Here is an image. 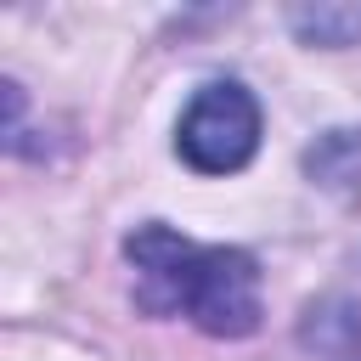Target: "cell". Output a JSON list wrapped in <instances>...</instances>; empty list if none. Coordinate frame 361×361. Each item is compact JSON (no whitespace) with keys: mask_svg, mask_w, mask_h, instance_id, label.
<instances>
[{"mask_svg":"<svg viewBox=\"0 0 361 361\" xmlns=\"http://www.w3.org/2000/svg\"><path fill=\"white\" fill-rule=\"evenodd\" d=\"M299 344L316 361H361V254L350 259V271L316 293L299 316Z\"/></svg>","mask_w":361,"mask_h":361,"instance_id":"obj_3","label":"cell"},{"mask_svg":"<svg viewBox=\"0 0 361 361\" xmlns=\"http://www.w3.org/2000/svg\"><path fill=\"white\" fill-rule=\"evenodd\" d=\"M175 147L180 158L197 169V175H231L254 158L259 147V102L243 90V85H203L186 113H180V130H175Z\"/></svg>","mask_w":361,"mask_h":361,"instance_id":"obj_2","label":"cell"},{"mask_svg":"<svg viewBox=\"0 0 361 361\" xmlns=\"http://www.w3.org/2000/svg\"><path fill=\"white\" fill-rule=\"evenodd\" d=\"M288 23L305 45H361V6H299Z\"/></svg>","mask_w":361,"mask_h":361,"instance_id":"obj_5","label":"cell"},{"mask_svg":"<svg viewBox=\"0 0 361 361\" xmlns=\"http://www.w3.org/2000/svg\"><path fill=\"white\" fill-rule=\"evenodd\" d=\"M305 175L327 192H355L361 186V130H327L305 152Z\"/></svg>","mask_w":361,"mask_h":361,"instance_id":"obj_4","label":"cell"},{"mask_svg":"<svg viewBox=\"0 0 361 361\" xmlns=\"http://www.w3.org/2000/svg\"><path fill=\"white\" fill-rule=\"evenodd\" d=\"M135 265V305L152 316H186L214 338H248L259 327V265L226 243H192L169 226H135L124 237Z\"/></svg>","mask_w":361,"mask_h":361,"instance_id":"obj_1","label":"cell"}]
</instances>
